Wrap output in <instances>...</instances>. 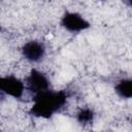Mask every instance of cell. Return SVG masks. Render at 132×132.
Wrapping results in <instances>:
<instances>
[{
    "label": "cell",
    "instance_id": "obj_1",
    "mask_svg": "<svg viewBox=\"0 0 132 132\" xmlns=\"http://www.w3.org/2000/svg\"><path fill=\"white\" fill-rule=\"evenodd\" d=\"M67 99L68 93L66 91L47 90L33 96V104L29 113L36 118L50 119L65 106Z\"/></svg>",
    "mask_w": 132,
    "mask_h": 132
},
{
    "label": "cell",
    "instance_id": "obj_2",
    "mask_svg": "<svg viewBox=\"0 0 132 132\" xmlns=\"http://www.w3.org/2000/svg\"><path fill=\"white\" fill-rule=\"evenodd\" d=\"M50 87L51 82L47 76L37 69H32L25 79V89L33 96L50 90Z\"/></svg>",
    "mask_w": 132,
    "mask_h": 132
},
{
    "label": "cell",
    "instance_id": "obj_3",
    "mask_svg": "<svg viewBox=\"0 0 132 132\" xmlns=\"http://www.w3.org/2000/svg\"><path fill=\"white\" fill-rule=\"evenodd\" d=\"M25 92V84L13 75L0 76V95L10 96L14 99L23 97Z\"/></svg>",
    "mask_w": 132,
    "mask_h": 132
},
{
    "label": "cell",
    "instance_id": "obj_4",
    "mask_svg": "<svg viewBox=\"0 0 132 132\" xmlns=\"http://www.w3.org/2000/svg\"><path fill=\"white\" fill-rule=\"evenodd\" d=\"M60 24L65 30L71 33H79L91 27L90 23L80 13L68 10L63 13Z\"/></svg>",
    "mask_w": 132,
    "mask_h": 132
},
{
    "label": "cell",
    "instance_id": "obj_5",
    "mask_svg": "<svg viewBox=\"0 0 132 132\" xmlns=\"http://www.w3.org/2000/svg\"><path fill=\"white\" fill-rule=\"evenodd\" d=\"M22 55L23 57L32 63L40 62L45 56V46L41 41L38 40H30L26 42L22 46Z\"/></svg>",
    "mask_w": 132,
    "mask_h": 132
},
{
    "label": "cell",
    "instance_id": "obj_6",
    "mask_svg": "<svg viewBox=\"0 0 132 132\" xmlns=\"http://www.w3.org/2000/svg\"><path fill=\"white\" fill-rule=\"evenodd\" d=\"M116 93L124 99H130L132 97V80L130 78H123L114 86Z\"/></svg>",
    "mask_w": 132,
    "mask_h": 132
},
{
    "label": "cell",
    "instance_id": "obj_7",
    "mask_svg": "<svg viewBox=\"0 0 132 132\" xmlns=\"http://www.w3.org/2000/svg\"><path fill=\"white\" fill-rule=\"evenodd\" d=\"M95 118L94 110L91 108H81L76 113V120L81 125H89L93 122Z\"/></svg>",
    "mask_w": 132,
    "mask_h": 132
},
{
    "label": "cell",
    "instance_id": "obj_8",
    "mask_svg": "<svg viewBox=\"0 0 132 132\" xmlns=\"http://www.w3.org/2000/svg\"><path fill=\"white\" fill-rule=\"evenodd\" d=\"M1 30H2V28H1V27H0V31H1Z\"/></svg>",
    "mask_w": 132,
    "mask_h": 132
}]
</instances>
